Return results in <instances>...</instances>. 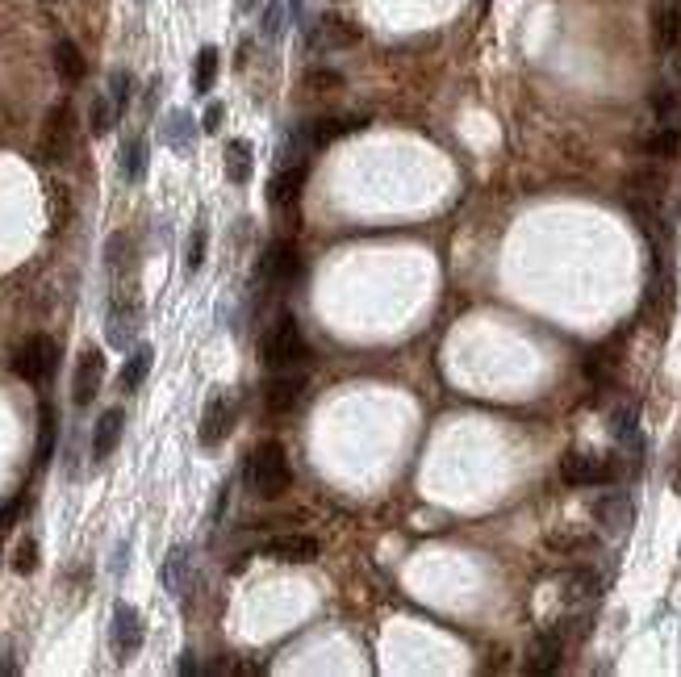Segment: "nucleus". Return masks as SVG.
I'll list each match as a JSON object with an SVG mask.
<instances>
[{
  "mask_svg": "<svg viewBox=\"0 0 681 677\" xmlns=\"http://www.w3.org/2000/svg\"><path fill=\"white\" fill-rule=\"evenodd\" d=\"M243 481H247V489H251L255 498H264V502L280 498V494L289 489V481H293V469H289L285 448H280L276 439L260 443V448H251V456H247V464H243Z\"/></svg>",
  "mask_w": 681,
  "mask_h": 677,
  "instance_id": "nucleus-1",
  "label": "nucleus"
},
{
  "mask_svg": "<svg viewBox=\"0 0 681 677\" xmlns=\"http://www.w3.org/2000/svg\"><path fill=\"white\" fill-rule=\"evenodd\" d=\"M305 356H310V347H305V335L293 314H280L272 322V331L264 335V364L272 372H285V368H297Z\"/></svg>",
  "mask_w": 681,
  "mask_h": 677,
  "instance_id": "nucleus-2",
  "label": "nucleus"
},
{
  "mask_svg": "<svg viewBox=\"0 0 681 677\" xmlns=\"http://www.w3.org/2000/svg\"><path fill=\"white\" fill-rule=\"evenodd\" d=\"M76 134H80V122H76L72 101L51 105V113H46V122H42V143H38L42 159L46 163H67L72 151H76Z\"/></svg>",
  "mask_w": 681,
  "mask_h": 677,
  "instance_id": "nucleus-3",
  "label": "nucleus"
},
{
  "mask_svg": "<svg viewBox=\"0 0 681 677\" xmlns=\"http://www.w3.org/2000/svg\"><path fill=\"white\" fill-rule=\"evenodd\" d=\"M138 331H143V297L134 293V285H126L122 293L109 301L105 339H109V347H117V352H126V347H134Z\"/></svg>",
  "mask_w": 681,
  "mask_h": 677,
  "instance_id": "nucleus-4",
  "label": "nucleus"
},
{
  "mask_svg": "<svg viewBox=\"0 0 681 677\" xmlns=\"http://www.w3.org/2000/svg\"><path fill=\"white\" fill-rule=\"evenodd\" d=\"M55 368H59V343H55L51 335H30V339L13 352V372H17L21 381H30V385L51 381Z\"/></svg>",
  "mask_w": 681,
  "mask_h": 677,
  "instance_id": "nucleus-5",
  "label": "nucleus"
},
{
  "mask_svg": "<svg viewBox=\"0 0 681 677\" xmlns=\"http://www.w3.org/2000/svg\"><path fill=\"white\" fill-rule=\"evenodd\" d=\"M623 464L615 456H598V452H565L560 460V477L577 489H590V485H610L619 481Z\"/></svg>",
  "mask_w": 681,
  "mask_h": 677,
  "instance_id": "nucleus-6",
  "label": "nucleus"
},
{
  "mask_svg": "<svg viewBox=\"0 0 681 677\" xmlns=\"http://www.w3.org/2000/svg\"><path fill=\"white\" fill-rule=\"evenodd\" d=\"M356 42H360V26H351L339 13H322L310 21V30H305V46H310L314 55L347 51V46H356Z\"/></svg>",
  "mask_w": 681,
  "mask_h": 677,
  "instance_id": "nucleus-7",
  "label": "nucleus"
},
{
  "mask_svg": "<svg viewBox=\"0 0 681 677\" xmlns=\"http://www.w3.org/2000/svg\"><path fill=\"white\" fill-rule=\"evenodd\" d=\"M143 636H147L143 615H138L130 602H117L113 606V623H109V644L117 652V661H134L138 648H143Z\"/></svg>",
  "mask_w": 681,
  "mask_h": 677,
  "instance_id": "nucleus-8",
  "label": "nucleus"
},
{
  "mask_svg": "<svg viewBox=\"0 0 681 677\" xmlns=\"http://www.w3.org/2000/svg\"><path fill=\"white\" fill-rule=\"evenodd\" d=\"M101 381H105V356H101V347H84L80 364H76V377H72V402H76V406H88V402L101 393Z\"/></svg>",
  "mask_w": 681,
  "mask_h": 677,
  "instance_id": "nucleus-9",
  "label": "nucleus"
},
{
  "mask_svg": "<svg viewBox=\"0 0 681 677\" xmlns=\"http://www.w3.org/2000/svg\"><path fill=\"white\" fill-rule=\"evenodd\" d=\"M301 272V260L293 243H272L264 255H260V268H255V280L260 285H289V280Z\"/></svg>",
  "mask_w": 681,
  "mask_h": 677,
  "instance_id": "nucleus-10",
  "label": "nucleus"
},
{
  "mask_svg": "<svg viewBox=\"0 0 681 677\" xmlns=\"http://www.w3.org/2000/svg\"><path fill=\"white\" fill-rule=\"evenodd\" d=\"M301 398H305V377H301V372H293V368L276 372V377L264 385V406H268L272 414H289V410H297Z\"/></svg>",
  "mask_w": 681,
  "mask_h": 677,
  "instance_id": "nucleus-11",
  "label": "nucleus"
},
{
  "mask_svg": "<svg viewBox=\"0 0 681 677\" xmlns=\"http://www.w3.org/2000/svg\"><path fill=\"white\" fill-rule=\"evenodd\" d=\"M594 519L602 523V531L623 535L631 527V519H636V502H631V494H623V489H610V494H602L594 502Z\"/></svg>",
  "mask_w": 681,
  "mask_h": 677,
  "instance_id": "nucleus-12",
  "label": "nucleus"
},
{
  "mask_svg": "<svg viewBox=\"0 0 681 677\" xmlns=\"http://www.w3.org/2000/svg\"><path fill=\"white\" fill-rule=\"evenodd\" d=\"M264 552L272 560H280V565H314V560H318V540H314V535L285 531V535H276V540H268Z\"/></svg>",
  "mask_w": 681,
  "mask_h": 677,
  "instance_id": "nucleus-13",
  "label": "nucleus"
},
{
  "mask_svg": "<svg viewBox=\"0 0 681 677\" xmlns=\"http://www.w3.org/2000/svg\"><path fill=\"white\" fill-rule=\"evenodd\" d=\"M305 176H310V163H280L276 176L268 180V205H276V209L297 205Z\"/></svg>",
  "mask_w": 681,
  "mask_h": 677,
  "instance_id": "nucleus-14",
  "label": "nucleus"
},
{
  "mask_svg": "<svg viewBox=\"0 0 681 677\" xmlns=\"http://www.w3.org/2000/svg\"><path fill=\"white\" fill-rule=\"evenodd\" d=\"M230 427H234V402L230 398H214L205 406V414H201V443H205V448H218V443L230 435Z\"/></svg>",
  "mask_w": 681,
  "mask_h": 677,
  "instance_id": "nucleus-15",
  "label": "nucleus"
},
{
  "mask_svg": "<svg viewBox=\"0 0 681 677\" xmlns=\"http://www.w3.org/2000/svg\"><path fill=\"white\" fill-rule=\"evenodd\" d=\"M652 38L661 51H677L681 46V0H661L652 13Z\"/></svg>",
  "mask_w": 681,
  "mask_h": 677,
  "instance_id": "nucleus-16",
  "label": "nucleus"
},
{
  "mask_svg": "<svg viewBox=\"0 0 681 677\" xmlns=\"http://www.w3.org/2000/svg\"><path fill=\"white\" fill-rule=\"evenodd\" d=\"M560 657H565V636H560V632L535 636V644L527 652V673H556Z\"/></svg>",
  "mask_w": 681,
  "mask_h": 677,
  "instance_id": "nucleus-17",
  "label": "nucleus"
},
{
  "mask_svg": "<svg viewBox=\"0 0 681 677\" xmlns=\"http://www.w3.org/2000/svg\"><path fill=\"white\" fill-rule=\"evenodd\" d=\"M122 427H126V414L122 410H105L92 427V460H109L113 448L122 443Z\"/></svg>",
  "mask_w": 681,
  "mask_h": 677,
  "instance_id": "nucleus-18",
  "label": "nucleus"
},
{
  "mask_svg": "<svg viewBox=\"0 0 681 677\" xmlns=\"http://www.w3.org/2000/svg\"><path fill=\"white\" fill-rule=\"evenodd\" d=\"M189 581H193L189 548H172L168 560H163V590H168L172 598H180V594H189Z\"/></svg>",
  "mask_w": 681,
  "mask_h": 677,
  "instance_id": "nucleus-19",
  "label": "nucleus"
},
{
  "mask_svg": "<svg viewBox=\"0 0 681 677\" xmlns=\"http://www.w3.org/2000/svg\"><path fill=\"white\" fill-rule=\"evenodd\" d=\"M117 172H122L126 184H138V180L147 176V138H143V134H134V138H126V143H122V155H117Z\"/></svg>",
  "mask_w": 681,
  "mask_h": 677,
  "instance_id": "nucleus-20",
  "label": "nucleus"
},
{
  "mask_svg": "<svg viewBox=\"0 0 681 677\" xmlns=\"http://www.w3.org/2000/svg\"><path fill=\"white\" fill-rule=\"evenodd\" d=\"M255 172V151L247 138H230L226 143V180L230 184H247Z\"/></svg>",
  "mask_w": 681,
  "mask_h": 677,
  "instance_id": "nucleus-21",
  "label": "nucleus"
},
{
  "mask_svg": "<svg viewBox=\"0 0 681 677\" xmlns=\"http://www.w3.org/2000/svg\"><path fill=\"white\" fill-rule=\"evenodd\" d=\"M55 72L63 76V84H80V80H84L88 63H84L80 46H76L72 38H59V42H55Z\"/></svg>",
  "mask_w": 681,
  "mask_h": 677,
  "instance_id": "nucleus-22",
  "label": "nucleus"
},
{
  "mask_svg": "<svg viewBox=\"0 0 681 677\" xmlns=\"http://www.w3.org/2000/svg\"><path fill=\"white\" fill-rule=\"evenodd\" d=\"M151 360H155L151 347H134L130 360L122 364V372H117V389H122V393H138V385H143L147 372H151Z\"/></svg>",
  "mask_w": 681,
  "mask_h": 677,
  "instance_id": "nucleus-23",
  "label": "nucleus"
},
{
  "mask_svg": "<svg viewBox=\"0 0 681 677\" xmlns=\"http://www.w3.org/2000/svg\"><path fill=\"white\" fill-rule=\"evenodd\" d=\"M159 138H163L168 147H176V151H193V143H197L193 118H189V113H168V122H163Z\"/></svg>",
  "mask_w": 681,
  "mask_h": 677,
  "instance_id": "nucleus-24",
  "label": "nucleus"
},
{
  "mask_svg": "<svg viewBox=\"0 0 681 677\" xmlns=\"http://www.w3.org/2000/svg\"><path fill=\"white\" fill-rule=\"evenodd\" d=\"M610 435H615L627 452H640V414L636 406H623L610 414Z\"/></svg>",
  "mask_w": 681,
  "mask_h": 677,
  "instance_id": "nucleus-25",
  "label": "nucleus"
},
{
  "mask_svg": "<svg viewBox=\"0 0 681 677\" xmlns=\"http://www.w3.org/2000/svg\"><path fill=\"white\" fill-rule=\"evenodd\" d=\"M218 67H222V55H218V46H201L197 51V67H193V92H205L214 88V80H218Z\"/></svg>",
  "mask_w": 681,
  "mask_h": 677,
  "instance_id": "nucleus-26",
  "label": "nucleus"
},
{
  "mask_svg": "<svg viewBox=\"0 0 681 677\" xmlns=\"http://www.w3.org/2000/svg\"><path fill=\"white\" fill-rule=\"evenodd\" d=\"M644 151L656 159H677L681 155V126H661L644 138Z\"/></svg>",
  "mask_w": 681,
  "mask_h": 677,
  "instance_id": "nucleus-27",
  "label": "nucleus"
},
{
  "mask_svg": "<svg viewBox=\"0 0 681 677\" xmlns=\"http://www.w3.org/2000/svg\"><path fill=\"white\" fill-rule=\"evenodd\" d=\"M55 439H59V414L51 410V406H42V427H38V456H34V464L42 469V464H51V456H55Z\"/></svg>",
  "mask_w": 681,
  "mask_h": 677,
  "instance_id": "nucleus-28",
  "label": "nucleus"
},
{
  "mask_svg": "<svg viewBox=\"0 0 681 677\" xmlns=\"http://www.w3.org/2000/svg\"><path fill=\"white\" fill-rule=\"evenodd\" d=\"M105 264H109V272H130L134 268V239L130 235H113L109 239V247H105Z\"/></svg>",
  "mask_w": 681,
  "mask_h": 677,
  "instance_id": "nucleus-29",
  "label": "nucleus"
},
{
  "mask_svg": "<svg viewBox=\"0 0 681 677\" xmlns=\"http://www.w3.org/2000/svg\"><path fill=\"white\" fill-rule=\"evenodd\" d=\"M130 97H134V76L126 72V67H117V72L109 76V101L117 109V118L130 109Z\"/></svg>",
  "mask_w": 681,
  "mask_h": 677,
  "instance_id": "nucleus-30",
  "label": "nucleus"
},
{
  "mask_svg": "<svg viewBox=\"0 0 681 677\" xmlns=\"http://www.w3.org/2000/svg\"><path fill=\"white\" fill-rule=\"evenodd\" d=\"M598 590H602V577L594 569H577V573L565 577V594L569 598H594Z\"/></svg>",
  "mask_w": 681,
  "mask_h": 677,
  "instance_id": "nucleus-31",
  "label": "nucleus"
},
{
  "mask_svg": "<svg viewBox=\"0 0 681 677\" xmlns=\"http://www.w3.org/2000/svg\"><path fill=\"white\" fill-rule=\"evenodd\" d=\"M289 13H293V5H289V0H272V5L264 9V21H260L264 38H280V34H285V26H289Z\"/></svg>",
  "mask_w": 681,
  "mask_h": 677,
  "instance_id": "nucleus-32",
  "label": "nucleus"
},
{
  "mask_svg": "<svg viewBox=\"0 0 681 677\" xmlns=\"http://www.w3.org/2000/svg\"><path fill=\"white\" fill-rule=\"evenodd\" d=\"M72 218V197H67V184H51V226L63 230Z\"/></svg>",
  "mask_w": 681,
  "mask_h": 677,
  "instance_id": "nucleus-33",
  "label": "nucleus"
},
{
  "mask_svg": "<svg viewBox=\"0 0 681 677\" xmlns=\"http://www.w3.org/2000/svg\"><path fill=\"white\" fill-rule=\"evenodd\" d=\"M117 122V109H113V101L109 97H92V134H109V126Z\"/></svg>",
  "mask_w": 681,
  "mask_h": 677,
  "instance_id": "nucleus-34",
  "label": "nucleus"
},
{
  "mask_svg": "<svg viewBox=\"0 0 681 677\" xmlns=\"http://www.w3.org/2000/svg\"><path fill=\"white\" fill-rule=\"evenodd\" d=\"M13 569L26 573V577L38 569V540H34V535H26V540L17 544V552H13Z\"/></svg>",
  "mask_w": 681,
  "mask_h": 677,
  "instance_id": "nucleus-35",
  "label": "nucleus"
},
{
  "mask_svg": "<svg viewBox=\"0 0 681 677\" xmlns=\"http://www.w3.org/2000/svg\"><path fill=\"white\" fill-rule=\"evenodd\" d=\"M201 260H205V226H197V230H193L189 251H184V268L197 272V268H201Z\"/></svg>",
  "mask_w": 681,
  "mask_h": 677,
  "instance_id": "nucleus-36",
  "label": "nucleus"
},
{
  "mask_svg": "<svg viewBox=\"0 0 681 677\" xmlns=\"http://www.w3.org/2000/svg\"><path fill=\"white\" fill-rule=\"evenodd\" d=\"M343 80H339V72H310L305 76V88H322V92H331V88H339Z\"/></svg>",
  "mask_w": 681,
  "mask_h": 677,
  "instance_id": "nucleus-37",
  "label": "nucleus"
},
{
  "mask_svg": "<svg viewBox=\"0 0 681 677\" xmlns=\"http://www.w3.org/2000/svg\"><path fill=\"white\" fill-rule=\"evenodd\" d=\"M222 122H226V105H218V101H214V105L205 109V122H201V130H205V134H214Z\"/></svg>",
  "mask_w": 681,
  "mask_h": 677,
  "instance_id": "nucleus-38",
  "label": "nucleus"
},
{
  "mask_svg": "<svg viewBox=\"0 0 681 677\" xmlns=\"http://www.w3.org/2000/svg\"><path fill=\"white\" fill-rule=\"evenodd\" d=\"M0 673H17V661H13V640L0 644Z\"/></svg>",
  "mask_w": 681,
  "mask_h": 677,
  "instance_id": "nucleus-39",
  "label": "nucleus"
},
{
  "mask_svg": "<svg viewBox=\"0 0 681 677\" xmlns=\"http://www.w3.org/2000/svg\"><path fill=\"white\" fill-rule=\"evenodd\" d=\"M176 669H180V673H197V661H193V652H184Z\"/></svg>",
  "mask_w": 681,
  "mask_h": 677,
  "instance_id": "nucleus-40",
  "label": "nucleus"
},
{
  "mask_svg": "<svg viewBox=\"0 0 681 677\" xmlns=\"http://www.w3.org/2000/svg\"><path fill=\"white\" fill-rule=\"evenodd\" d=\"M673 489H677V498H681V452H677V464H673Z\"/></svg>",
  "mask_w": 681,
  "mask_h": 677,
  "instance_id": "nucleus-41",
  "label": "nucleus"
},
{
  "mask_svg": "<svg viewBox=\"0 0 681 677\" xmlns=\"http://www.w3.org/2000/svg\"><path fill=\"white\" fill-rule=\"evenodd\" d=\"M255 5H260V0H239V9H243V13H251Z\"/></svg>",
  "mask_w": 681,
  "mask_h": 677,
  "instance_id": "nucleus-42",
  "label": "nucleus"
},
{
  "mask_svg": "<svg viewBox=\"0 0 681 677\" xmlns=\"http://www.w3.org/2000/svg\"><path fill=\"white\" fill-rule=\"evenodd\" d=\"M42 5H59V0H42Z\"/></svg>",
  "mask_w": 681,
  "mask_h": 677,
  "instance_id": "nucleus-43",
  "label": "nucleus"
}]
</instances>
